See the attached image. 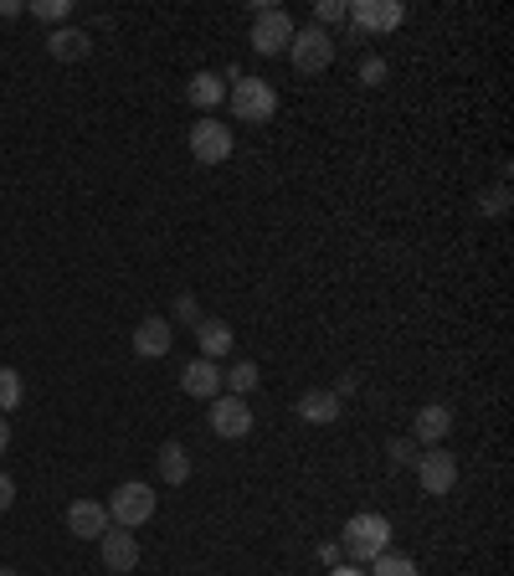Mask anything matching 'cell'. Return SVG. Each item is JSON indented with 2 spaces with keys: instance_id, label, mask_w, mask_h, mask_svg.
<instances>
[{
  "instance_id": "cell-1",
  "label": "cell",
  "mask_w": 514,
  "mask_h": 576,
  "mask_svg": "<svg viewBox=\"0 0 514 576\" xmlns=\"http://www.w3.org/2000/svg\"><path fill=\"white\" fill-rule=\"evenodd\" d=\"M339 551L350 556V566H371L381 551H391V520L386 515H350L339 530Z\"/></svg>"
},
{
  "instance_id": "cell-2",
  "label": "cell",
  "mask_w": 514,
  "mask_h": 576,
  "mask_svg": "<svg viewBox=\"0 0 514 576\" xmlns=\"http://www.w3.org/2000/svg\"><path fill=\"white\" fill-rule=\"evenodd\" d=\"M227 103H232V114H237V124H268L278 114V93L268 78H247V73H227Z\"/></svg>"
},
{
  "instance_id": "cell-3",
  "label": "cell",
  "mask_w": 514,
  "mask_h": 576,
  "mask_svg": "<svg viewBox=\"0 0 514 576\" xmlns=\"http://www.w3.org/2000/svg\"><path fill=\"white\" fill-rule=\"evenodd\" d=\"M294 16L283 11V5H268V0H257L253 5V52L257 57H278V52H288V41H294Z\"/></svg>"
},
{
  "instance_id": "cell-4",
  "label": "cell",
  "mask_w": 514,
  "mask_h": 576,
  "mask_svg": "<svg viewBox=\"0 0 514 576\" xmlns=\"http://www.w3.org/2000/svg\"><path fill=\"white\" fill-rule=\"evenodd\" d=\"M103 510H108V525H119V530H139L144 520H155V484L129 478V484L114 489V499H108Z\"/></svg>"
},
{
  "instance_id": "cell-5",
  "label": "cell",
  "mask_w": 514,
  "mask_h": 576,
  "mask_svg": "<svg viewBox=\"0 0 514 576\" xmlns=\"http://www.w3.org/2000/svg\"><path fill=\"white\" fill-rule=\"evenodd\" d=\"M288 62H294L298 73H324V67L335 62V37H330L324 26H304V31H294V41H288Z\"/></svg>"
},
{
  "instance_id": "cell-6",
  "label": "cell",
  "mask_w": 514,
  "mask_h": 576,
  "mask_svg": "<svg viewBox=\"0 0 514 576\" xmlns=\"http://www.w3.org/2000/svg\"><path fill=\"white\" fill-rule=\"evenodd\" d=\"M232 150H237V140H232V129L221 119L191 124V155H196V165H227Z\"/></svg>"
},
{
  "instance_id": "cell-7",
  "label": "cell",
  "mask_w": 514,
  "mask_h": 576,
  "mask_svg": "<svg viewBox=\"0 0 514 576\" xmlns=\"http://www.w3.org/2000/svg\"><path fill=\"white\" fill-rule=\"evenodd\" d=\"M416 469V484H422V495H453V484H458V458L448 453V448H427V453L412 463Z\"/></svg>"
},
{
  "instance_id": "cell-8",
  "label": "cell",
  "mask_w": 514,
  "mask_h": 576,
  "mask_svg": "<svg viewBox=\"0 0 514 576\" xmlns=\"http://www.w3.org/2000/svg\"><path fill=\"white\" fill-rule=\"evenodd\" d=\"M211 433L217 437H227V443H237V437H247L253 433V407H247V397H211Z\"/></svg>"
},
{
  "instance_id": "cell-9",
  "label": "cell",
  "mask_w": 514,
  "mask_h": 576,
  "mask_svg": "<svg viewBox=\"0 0 514 576\" xmlns=\"http://www.w3.org/2000/svg\"><path fill=\"white\" fill-rule=\"evenodd\" d=\"M350 21H356V31H396L407 21V5L401 0H360V5H350Z\"/></svg>"
},
{
  "instance_id": "cell-10",
  "label": "cell",
  "mask_w": 514,
  "mask_h": 576,
  "mask_svg": "<svg viewBox=\"0 0 514 576\" xmlns=\"http://www.w3.org/2000/svg\"><path fill=\"white\" fill-rule=\"evenodd\" d=\"M99 551H103V566L114 576H124V572H134L139 566V540L129 536V530H119V525H108L99 536Z\"/></svg>"
},
{
  "instance_id": "cell-11",
  "label": "cell",
  "mask_w": 514,
  "mask_h": 576,
  "mask_svg": "<svg viewBox=\"0 0 514 576\" xmlns=\"http://www.w3.org/2000/svg\"><path fill=\"white\" fill-rule=\"evenodd\" d=\"M448 433H453V412H448L442 401H433V407H422V412H416V422H412V443H416V448H442Z\"/></svg>"
},
{
  "instance_id": "cell-12",
  "label": "cell",
  "mask_w": 514,
  "mask_h": 576,
  "mask_svg": "<svg viewBox=\"0 0 514 576\" xmlns=\"http://www.w3.org/2000/svg\"><path fill=\"white\" fill-rule=\"evenodd\" d=\"M170 340H176V330H170V319H159V315L139 319V324H134V356H144V360L170 356Z\"/></svg>"
},
{
  "instance_id": "cell-13",
  "label": "cell",
  "mask_w": 514,
  "mask_h": 576,
  "mask_svg": "<svg viewBox=\"0 0 514 576\" xmlns=\"http://www.w3.org/2000/svg\"><path fill=\"white\" fill-rule=\"evenodd\" d=\"M180 392H185V397H196V401L221 397V366H217V360H191V366L180 371Z\"/></svg>"
},
{
  "instance_id": "cell-14",
  "label": "cell",
  "mask_w": 514,
  "mask_h": 576,
  "mask_svg": "<svg viewBox=\"0 0 514 576\" xmlns=\"http://www.w3.org/2000/svg\"><path fill=\"white\" fill-rule=\"evenodd\" d=\"M67 530L78 540H99L108 530V510H103L99 499H78L73 510H67Z\"/></svg>"
},
{
  "instance_id": "cell-15",
  "label": "cell",
  "mask_w": 514,
  "mask_h": 576,
  "mask_svg": "<svg viewBox=\"0 0 514 576\" xmlns=\"http://www.w3.org/2000/svg\"><path fill=\"white\" fill-rule=\"evenodd\" d=\"M47 52L57 62H82L88 52H93V37L88 31H78V26H62V31H52L47 37Z\"/></svg>"
},
{
  "instance_id": "cell-16",
  "label": "cell",
  "mask_w": 514,
  "mask_h": 576,
  "mask_svg": "<svg viewBox=\"0 0 514 576\" xmlns=\"http://www.w3.org/2000/svg\"><path fill=\"white\" fill-rule=\"evenodd\" d=\"M196 345H201V360H221L232 350V324H227V319H201Z\"/></svg>"
},
{
  "instance_id": "cell-17",
  "label": "cell",
  "mask_w": 514,
  "mask_h": 576,
  "mask_svg": "<svg viewBox=\"0 0 514 576\" xmlns=\"http://www.w3.org/2000/svg\"><path fill=\"white\" fill-rule=\"evenodd\" d=\"M298 418L330 427V422H339V397L335 392H304V397H298Z\"/></svg>"
},
{
  "instance_id": "cell-18",
  "label": "cell",
  "mask_w": 514,
  "mask_h": 576,
  "mask_svg": "<svg viewBox=\"0 0 514 576\" xmlns=\"http://www.w3.org/2000/svg\"><path fill=\"white\" fill-rule=\"evenodd\" d=\"M159 478L165 484H185L191 478V453H185V443H159Z\"/></svg>"
},
{
  "instance_id": "cell-19",
  "label": "cell",
  "mask_w": 514,
  "mask_h": 576,
  "mask_svg": "<svg viewBox=\"0 0 514 576\" xmlns=\"http://www.w3.org/2000/svg\"><path fill=\"white\" fill-rule=\"evenodd\" d=\"M185 99L196 103V108H217V103L227 99V78H221V73H196L191 88H185Z\"/></svg>"
},
{
  "instance_id": "cell-20",
  "label": "cell",
  "mask_w": 514,
  "mask_h": 576,
  "mask_svg": "<svg viewBox=\"0 0 514 576\" xmlns=\"http://www.w3.org/2000/svg\"><path fill=\"white\" fill-rule=\"evenodd\" d=\"M257 381H262V371H257L253 360H237L232 371H221V392L227 397H247V392H257Z\"/></svg>"
},
{
  "instance_id": "cell-21",
  "label": "cell",
  "mask_w": 514,
  "mask_h": 576,
  "mask_svg": "<svg viewBox=\"0 0 514 576\" xmlns=\"http://www.w3.org/2000/svg\"><path fill=\"white\" fill-rule=\"evenodd\" d=\"M371 576H422V572H416L412 556H401V551H381V556L371 561Z\"/></svg>"
},
{
  "instance_id": "cell-22",
  "label": "cell",
  "mask_w": 514,
  "mask_h": 576,
  "mask_svg": "<svg viewBox=\"0 0 514 576\" xmlns=\"http://www.w3.org/2000/svg\"><path fill=\"white\" fill-rule=\"evenodd\" d=\"M21 397H26V386H21V371L0 366V412H16Z\"/></svg>"
},
{
  "instance_id": "cell-23",
  "label": "cell",
  "mask_w": 514,
  "mask_h": 576,
  "mask_svg": "<svg viewBox=\"0 0 514 576\" xmlns=\"http://www.w3.org/2000/svg\"><path fill=\"white\" fill-rule=\"evenodd\" d=\"M339 21H350V5H345V0H319L314 5V26L330 31V26H339Z\"/></svg>"
},
{
  "instance_id": "cell-24",
  "label": "cell",
  "mask_w": 514,
  "mask_h": 576,
  "mask_svg": "<svg viewBox=\"0 0 514 576\" xmlns=\"http://www.w3.org/2000/svg\"><path fill=\"white\" fill-rule=\"evenodd\" d=\"M26 11H31L37 21H67V16H73V5H67V0H31Z\"/></svg>"
},
{
  "instance_id": "cell-25",
  "label": "cell",
  "mask_w": 514,
  "mask_h": 576,
  "mask_svg": "<svg viewBox=\"0 0 514 576\" xmlns=\"http://www.w3.org/2000/svg\"><path fill=\"white\" fill-rule=\"evenodd\" d=\"M386 453H391V463H396V469H407V463H416V458H422V448H416L412 437H396V443L386 448Z\"/></svg>"
},
{
  "instance_id": "cell-26",
  "label": "cell",
  "mask_w": 514,
  "mask_h": 576,
  "mask_svg": "<svg viewBox=\"0 0 514 576\" xmlns=\"http://www.w3.org/2000/svg\"><path fill=\"white\" fill-rule=\"evenodd\" d=\"M386 73H391V67H386V57H365V62H360V82H371V88H376V82H386Z\"/></svg>"
},
{
  "instance_id": "cell-27",
  "label": "cell",
  "mask_w": 514,
  "mask_h": 576,
  "mask_svg": "<svg viewBox=\"0 0 514 576\" xmlns=\"http://www.w3.org/2000/svg\"><path fill=\"white\" fill-rule=\"evenodd\" d=\"M504 201H510V191L499 185V191H489V196H478V212H489V217H504Z\"/></svg>"
},
{
  "instance_id": "cell-28",
  "label": "cell",
  "mask_w": 514,
  "mask_h": 576,
  "mask_svg": "<svg viewBox=\"0 0 514 576\" xmlns=\"http://www.w3.org/2000/svg\"><path fill=\"white\" fill-rule=\"evenodd\" d=\"M176 319H180V324H201V309H196V298H191V294L176 298Z\"/></svg>"
},
{
  "instance_id": "cell-29",
  "label": "cell",
  "mask_w": 514,
  "mask_h": 576,
  "mask_svg": "<svg viewBox=\"0 0 514 576\" xmlns=\"http://www.w3.org/2000/svg\"><path fill=\"white\" fill-rule=\"evenodd\" d=\"M11 504H16V478L0 474V510H11Z\"/></svg>"
},
{
  "instance_id": "cell-30",
  "label": "cell",
  "mask_w": 514,
  "mask_h": 576,
  "mask_svg": "<svg viewBox=\"0 0 514 576\" xmlns=\"http://www.w3.org/2000/svg\"><path fill=\"white\" fill-rule=\"evenodd\" d=\"M339 556H345V551H339V540H335V546H319V561H324V566H339Z\"/></svg>"
},
{
  "instance_id": "cell-31",
  "label": "cell",
  "mask_w": 514,
  "mask_h": 576,
  "mask_svg": "<svg viewBox=\"0 0 514 576\" xmlns=\"http://www.w3.org/2000/svg\"><path fill=\"white\" fill-rule=\"evenodd\" d=\"M21 11H26V5H21V0H0V21H11V16H21Z\"/></svg>"
},
{
  "instance_id": "cell-32",
  "label": "cell",
  "mask_w": 514,
  "mask_h": 576,
  "mask_svg": "<svg viewBox=\"0 0 514 576\" xmlns=\"http://www.w3.org/2000/svg\"><path fill=\"white\" fill-rule=\"evenodd\" d=\"M5 448H11V422L0 418V453H5Z\"/></svg>"
},
{
  "instance_id": "cell-33",
  "label": "cell",
  "mask_w": 514,
  "mask_h": 576,
  "mask_svg": "<svg viewBox=\"0 0 514 576\" xmlns=\"http://www.w3.org/2000/svg\"><path fill=\"white\" fill-rule=\"evenodd\" d=\"M330 576H365V572H360V566H335Z\"/></svg>"
},
{
  "instance_id": "cell-34",
  "label": "cell",
  "mask_w": 514,
  "mask_h": 576,
  "mask_svg": "<svg viewBox=\"0 0 514 576\" xmlns=\"http://www.w3.org/2000/svg\"><path fill=\"white\" fill-rule=\"evenodd\" d=\"M0 576H16V572H11V566H0Z\"/></svg>"
}]
</instances>
